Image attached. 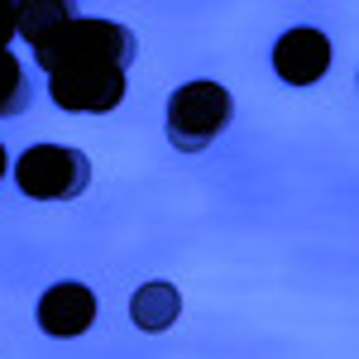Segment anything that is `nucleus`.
<instances>
[{
	"label": "nucleus",
	"mask_w": 359,
	"mask_h": 359,
	"mask_svg": "<svg viewBox=\"0 0 359 359\" xmlns=\"http://www.w3.org/2000/svg\"><path fill=\"white\" fill-rule=\"evenodd\" d=\"M235 120V96L225 91L221 82H182L172 96H168V111H163V125H168V144L177 154H201L211 149L216 139L225 135V125Z\"/></svg>",
	"instance_id": "f03ea898"
},
{
	"label": "nucleus",
	"mask_w": 359,
	"mask_h": 359,
	"mask_svg": "<svg viewBox=\"0 0 359 359\" xmlns=\"http://www.w3.org/2000/svg\"><path fill=\"white\" fill-rule=\"evenodd\" d=\"M10 172V154H5V144H0V177Z\"/></svg>",
	"instance_id": "9d476101"
},
{
	"label": "nucleus",
	"mask_w": 359,
	"mask_h": 359,
	"mask_svg": "<svg viewBox=\"0 0 359 359\" xmlns=\"http://www.w3.org/2000/svg\"><path fill=\"white\" fill-rule=\"evenodd\" d=\"M15 187L34 201H77L91 187V158L67 144H29L15 158Z\"/></svg>",
	"instance_id": "7ed1b4c3"
},
{
	"label": "nucleus",
	"mask_w": 359,
	"mask_h": 359,
	"mask_svg": "<svg viewBox=\"0 0 359 359\" xmlns=\"http://www.w3.org/2000/svg\"><path fill=\"white\" fill-rule=\"evenodd\" d=\"M29 101H34V86L25 77V62L10 53V48H0V120L25 115Z\"/></svg>",
	"instance_id": "6e6552de"
},
{
	"label": "nucleus",
	"mask_w": 359,
	"mask_h": 359,
	"mask_svg": "<svg viewBox=\"0 0 359 359\" xmlns=\"http://www.w3.org/2000/svg\"><path fill=\"white\" fill-rule=\"evenodd\" d=\"M67 20H72V0H25V5H20L15 34L34 48V43H43L53 29H62Z\"/></svg>",
	"instance_id": "0eeeda50"
},
{
	"label": "nucleus",
	"mask_w": 359,
	"mask_h": 359,
	"mask_svg": "<svg viewBox=\"0 0 359 359\" xmlns=\"http://www.w3.org/2000/svg\"><path fill=\"white\" fill-rule=\"evenodd\" d=\"M273 72L287 86H311L331 72V39L311 25H292L273 43Z\"/></svg>",
	"instance_id": "20e7f679"
},
{
	"label": "nucleus",
	"mask_w": 359,
	"mask_h": 359,
	"mask_svg": "<svg viewBox=\"0 0 359 359\" xmlns=\"http://www.w3.org/2000/svg\"><path fill=\"white\" fill-rule=\"evenodd\" d=\"M139 39L115 20H67L43 43H34V62L48 77V101L67 115H111L130 91V62Z\"/></svg>",
	"instance_id": "f257e3e1"
},
{
	"label": "nucleus",
	"mask_w": 359,
	"mask_h": 359,
	"mask_svg": "<svg viewBox=\"0 0 359 359\" xmlns=\"http://www.w3.org/2000/svg\"><path fill=\"white\" fill-rule=\"evenodd\" d=\"M20 5H25V0H0V48H10V39H15V25H20Z\"/></svg>",
	"instance_id": "1a4fd4ad"
},
{
	"label": "nucleus",
	"mask_w": 359,
	"mask_h": 359,
	"mask_svg": "<svg viewBox=\"0 0 359 359\" xmlns=\"http://www.w3.org/2000/svg\"><path fill=\"white\" fill-rule=\"evenodd\" d=\"M177 316H182V292H177L172 283H163V278L144 283L135 297H130V321H135L144 335H163Z\"/></svg>",
	"instance_id": "423d86ee"
},
{
	"label": "nucleus",
	"mask_w": 359,
	"mask_h": 359,
	"mask_svg": "<svg viewBox=\"0 0 359 359\" xmlns=\"http://www.w3.org/2000/svg\"><path fill=\"white\" fill-rule=\"evenodd\" d=\"M91 321H96V292L77 278H62L39 297V331L53 340H72V335L91 331Z\"/></svg>",
	"instance_id": "39448f33"
}]
</instances>
